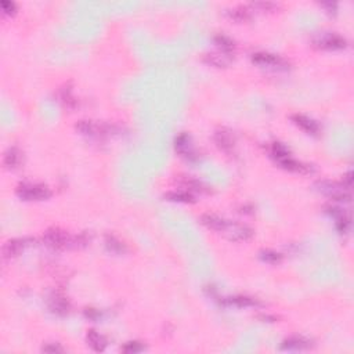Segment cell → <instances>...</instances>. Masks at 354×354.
Instances as JSON below:
<instances>
[{
    "instance_id": "e0dca14e",
    "label": "cell",
    "mask_w": 354,
    "mask_h": 354,
    "mask_svg": "<svg viewBox=\"0 0 354 354\" xmlns=\"http://www.w3.org/2000/svg\"><path fill=\"white\" fill-rule=\"evenodd\" d=\"M252 236V230L249 229L248 226H239L236 224L233 226V229L230 230V238L236 239V241H245Z\"/></svg>"
},
{
    "instance_id": "44dd1931",
    "label": "cell",
    "mask_w": 354,
    "mask_h": 354,
    "mask_svg": "<svg viewBox=\"0 0 354 354\" xmlns=\"http://www.w3.org/2000/svg\"><path fill=\"white\" fill-rule=\"evenodd\" d=\"M60 101H61L64 107L67 108H74L75 104H76V100H75L74 94H72V90L69 86H64L60 90Z\"/></svg>"
},
{
    "instance_id": "83f0119b",
    "label": "cell",
    "mask_w": 354,
    "mask_h": 354,
    "mask_svg": "<svg viewBox=\"0 0 354 354\" xmlns=\"http://www.w3.org/2000/svg\"><path fill=\"white\" fill-rule=\"evenodd\" d=\"M42 352H44V353H62L64 349L58 343H47L42 348Z\"/></svg>"
},
{
    "instance_id": "277c9868",
    "label": "cell",
    "mask_w": 354,
    "mask_h": 354,
    "mask_svg": "<svg viewBox=\"0 0 354 354\" xmlns=\"http://www.w3.org/2000/svg\"><path fill=\"white\" fill-rule=\"evenodd\" d=\"M318 190L330 198L338 199V201H350V193L349 187L345 184L331 183V181H320L317 184Z\"/></svg>"
},
{
    "instance_id": "cb8c5ba5",
    "label": "cell",
    "mask_w": 354,
    "mask_h": 354,
    "mask_svg": "<svg viewBox=\"0 0 354 354\" xmlns=\"http://www.w3.org/2000/svg\"><path fill=\"white\" fill-rule=\"evenodd\" d=\"M270 154H271V156H273L275 161L280 162L282 161L284 158H286V156H289V151H288V148H286L284 144L274 143L273 145H271V149H270Z\"/></svg>"
},
{
    "instance_id": "d6986e66",
    "label": "cell",
    "mask_w": 354,
    "mask_h": 354,
    "mask_svg": "<svg viewBox=\"0 0 354 354\" xmlns=\"http://www.w3.org/2000/svg\"><path fill=\"white\" fill-rule=\"evenodd\" d=\"M21 161V152L15 147H10L7 149L6 154H4V158H3V163L6 165L7 168H15L17 165Z\"/></svg>"
},
{
    "instance_id": "2e32d148",
    "label": "cell",
    "mask_w": 354,
    "mask_h": 354,
    "mask_svg": "<svg viewBox=\"0 0 354 354\" xmlns=\"http://www.w3.org/2000/svg\"><path fill=\"white\" fill-rule=\"evenodd\" d=\"M278 163H280L282 168L286 169V170H291V172H299V173H307V172H310V168H309L307 165L300 163V162H298L296 159H293L291 155L284 158V159L278 162Z\"/></svg>"
},
{
    "instance_id": "3957f363",
    "label": "cell",
    "mask_w": 354,
    "mask_h": 354,
    "mask_svg": "<svg viewBox=\"0 0 354 354\" xmlns=\"http://www.w3.org/2000/svg\"><path fill=\"white\" fill-rule=\"evenodd\" d=\"M313 43L318 49L324 50H342L348 46L346 39L336 33H323L316 37Z\"/></svg>"
},
{
    "instance_id": "4316f807",
    "label": "cell",
    "mask_w": 354,
    "mask_h": 354,
    "mask_svg": "<svg viewBox=\"0 0 354 354\" xmlns=\"http://www.w3.org/2000/svg\"><path fill=\"white\" fill-rule=\"evenodd\" d=\"M141 350H144V348L140 342H129L122 348V352H124V353H138Z\"/></svg>"
},
{
    "instance_id": "ba28073f",
    "label": "cell",
    "mask_w": 354,
    "mask_h": 354,
    "mask_svg": "<svg viewBox=\"0 0 354 354\" xmlns=\"http://www.w3.org/2000/svg\"><path fill=\"white\" fill-rule=\"evenodd\" d=\"M49 309L51 313H54L57 316H65L69 311L68 300L61 295L54 293L49 298Z\"/></svg>"
},
{
    "instance_id": "7a4b0ae2",
    "label": "cell",
    "mask_w": 354,
    "mask_h": 354,
    "mask_svg": "<svg viewBox=\"0 0 354 354\" xmlns=\"http://www.w3.org/2000/svg\"><path fill=\"white\" fill-rule=\"evenodd\" d=\"M43 242L53 249H62L72 245V238L61 229L58 227H51L49 230L44 231Z\"/></svg>"
},
{
    "instance_id": "8992f818",
    "label": "cell",
    "mask_w": 354,
    "mask_h": 354,
    "mask_svg": "<svg viewBox=\"0 0 354 354\" xmlns=\"http://www.w3.org/2000/svg\"><path fill=\"white\" fill-rule=\"evenodd\" d=\"M215 143L219 148L224 151V152H231L234 147H236V138L234 134L231 133L229 129H219L215 131Z\"/></svg>"
},
{
    "instance_id": "4dcf8cb0",
    "label": "cell",
    "mask_w": 354,
    "mask_h": 354,
    "mask_svg": "<svg viewBox=\"0 0 354 354\" xmlns=\"http://www.w3.org/2000/svg\"><path fill=\"white\" fill-rule=\"evenodd\" d=\"M323 7L327 10V12H330V14H335L336 12V3H332V1H330V3H323Z\"/></svg>"
},
{
    "instance_id": "8fae6325",
    "label": "cell",
    "mask_w": 354,
    "mask_h": 354,
    "mask_svg": "<svg viewBox=\"0 0 354 354\" xmlns=\"http://www.w3.org/2000/svg\"><path fill=\"white\" fill-rule=\"evenodd\" d=\"M76 130L79 131L81 134L87 137H100L104 134V129L100 124L94 123L92 120H79L76 123Z\"/></svg>"
},
{
    "instance_id": "5b68a950",
    "label": "cell",
    "mask_w": 354,
    "mask_h": 354,
    "mask_svg": "<svg viewBox=\"0 0 354 354\" xmlns=\"http://www.w3.org/2000/svg\"><path fill=\"white\" fill-rule=\"evenodd\" d=\"M252 61L261 65V67H267V68H285L286 62L281 58V57L275 56V54H270V53H255L252 56Z\"/></svg>"
},
{
    "instance_id": "6da1fadb",
    "label": "cell",
    "mask_w": 354,
    "mask_h": 354,
    "mask_svg": "<svg viewBox=\"0 0 354 354\" xmlns=\"http://www.w3.org/2000/svg\"><path fill=\"white\" fill-rule=\"evenodd\" d=\"M17 195L26 201H42L50 197L49 187L37 183H22L17 187Z\"/></svg>"
},
{
    "instance_id": "f546056e",
    "label": "cell",
    "mask_w": 354,
    "mask_h": 354,
    "mask_svg": "<svg viewBox=\"0 0 354 354\" xmlns=\"http://www.w3.org/2000/svg\"><path fill=\"white\" fill-rule=\"evenodd\" d=\"M255 6L260 7V8H263V10H270V8L275 7V4L271 3V1H259V3H256Z\"/></svg>"
},
{
    "instance_id": "f1b7e54d",
    "label": "cell",
    "mask_w": 354,
    "mask_h": 354,
    "mask_svg": "<svg viewBox=\"0 0 354 354\" xmlns=\"http://www.w3.org/2000/svg\"><path fill=\"white\" fill-rule=\"evenodd\" d=\"M0 6H1V10L4 14H14L15 12V4L10 0H3L0 3Z\"/></svg>"
},
{
    "instance_id": "ffe728a7",
    "label": "cell",
    "mask_w": 354,
    "mask_h": 354,
    "mask_svg": "<svg viewBox=\"0 0 354 354\" xmlns=\"http://www.w3.org/2000/svg\"><path fill=\"white\" fill-rule=\"evenodd\" d=\"M215 42L222 49V51L227 53V54H230L231 51H234V49H236L234 40L230 39L229 36H226V35H218V36L215 37Z\"/></svg>"
},
{
    "instance_id": "5bb4252c",
    "label": "cell",
    "mask_w": 354,
    "mask_h": 354,
    "mask_svg": "<svg viewBox=\"0 0 354 354\" xmlns=\"http://www.w3.org/2000/svg\"><path fill=\"white\" fill-rule=\"evenodd\" d=\"M86 341L87 345L93 349L94 352H103L107 348V339L103 335H100L97 331H87Z\"/></svg>"
},
{
    "instance_id": "ac0fdd59",
    "label": "cell",
    "mask_w": 354,
    "mask_h": 354,
    "mask_svg": "<svg viewBox=\"0 0 354 354\" xmlns=\"http://www.w3.org/2000/svg\"><path fill=\"white\" fill-rule=\"evenodd\" d=\"M227 15L230 17L231 19L234 21H246V19L250 18V8L246 6H238V7H233L227 11Z\"/></svg>"
},
{
    "instance_id": "30bf717a",
    "label": "cell",
    "mask_w": 354,
    "mask_h": 354,
    "mask_svg": "<svg viewBox=\"0 0 354 354\" xmlns=\"http://www.w3.org/2000/svg\"><path fill=\"white\" fill-rule=\"evenodd\" d=\"M291 119H292L293 123L299 126L302 130H305L306 133H309V134H317L318 131H320V126H318L317 122L313 120V119L307 118L305 115L295 114V115L291 117Z\"/></svg>"
},
{
    "instance_id": "9a60e30c",
    "label": "cell",
    "mask_w": 354,
    "mask_h": 354,
    "mask_svg": "<svg viewBox=\"0 0 354 354\" xmlns=\"http://www.w3.org/2000/svg\"><path fill=\"white\" fill-rule=\"evenodd\" d=\"M311 346V343L305 339V338H299V336H293L289 339H285L282 342V350H303V349H309Z\"/></svg>"
},
{
    "instance_id": "d4e9b609",
    "label": "cell",
    "mask_w": 354,
    "mask_h": 354,
    "mask_svg": "<svg viewBox=\"0 0 354 354\" xmlns=\"http://www.w3.org/2000/svg\"><path fill=\"white\" fill-rule=\"evenodd\" d=\"M229 303L236 307H250V306H256V300L249 296H234L229 299Z\"/></svg>"
},
{
    "instance_id": "4fadbf2b",
    "label": "cell",
    "mask_w": 354,
    "mask_h": 354,
    "mask_svg": "<svg viewBox=\"0 0 354 354\" xmlns=\"http://www.w3.org/2000/svg\"><path fill=\"white\" fill-rule=\"evenodd\" d=\"M204 61L209 65L218 67V68H226L231 62V56L227 53H208L204 56Z\"/></svg>"
},
{
    "instance_id": "9c48e42d",
    "label": "cell",
    "mask_w": 354,
    "mask_h": 354,
    "mask_svg": "<svg viewBox=\"0 0 354 354\" xmlns=\"http://www.w3.org/2000/svg\"><path fill=\"white\" fill-rule=\"evenodd\" d=\"M201 222L208 229L215 231H226L229 229V222H226L223 218H220L218 215L213 213H205L201 216Z\"/></svg>"
},
{
    "instance_id": "7402d4cb",
    "label": "cell",
    "mask_w": 354,
    "mask_h": 354,
    "mask_svg": "<svg viewBox=\"0 0 354 354\" xmlns=\"http://www.w3.org/2000/svg\"><path fill=\"white\" fill-rule=\"evenodd\" d=\"M106 246L107 249L112 252V253H123L124 252V245L119 239H117L115 236H106Z\"/></svg>"
},
{
    "instance_id": "603a6c76",
    "label": "cell",
    "mask_w": 354,
    "mask_h": 354,
    "mask_svg": "<svg viewBox=\"0 0 354 354\" xmlns=\"http://www.w3.org/2000/svg\"><path fill=\"white\" fill-rule=\"evenodd\" d=\"M165 198L173 202H193L194 197L188 191H172L165 195Z\"/></svg>"
},
{
    "instance_id": "484cf974",
    "label": "cell",
    "mask_w": 354,
    "mask_h": 354,
    "mask_svg": "<svg viewBox=\"0 0 354 354\" xmlns=\"http://www.w3.org/2000/svg\"><path fill=\"white\" fill-rule=\"evenodd\" d=\"M260 259L263 261H266V263H270V264H277V263L281 261V255L277 253V252H274V250L267 249V250H261Z\"/></svg>"
},
{
    "instance_id": "7c38bea8",
    "label": "cell",
    "mask_w": 354,
    "mask_h": 354,
    "mask_svg": "<svg viewBox=\"0 0 354 354\" xmlns=\"http://www.w3.org/2000/svg\"><path fill=\"white\" fill-rule=\"evenodd\" d=\"M26 242H28V239H25V238H15V239L7 241L3 246V256L6 259H11V257L18 256L24 250Z\"/></svg>"
},
{
    "instance_id": "52a82bcc",
    "label": "cell",
    "mask_w": 354,
    "mask_h": 354,
    "mask_svg": "<svg viewBox=\"0 0 354 354\" xmlns=\"http://www.w3.org/2000/svg\"><path fill=\"white\" fill-rule=\"evenodd\" d=\"M174 148L181 156H184L187 159H195L197 158V154H195L193 145H191V138L186 133H181L180 136L176 137Z\"/></svg>"
}]
</instances>
